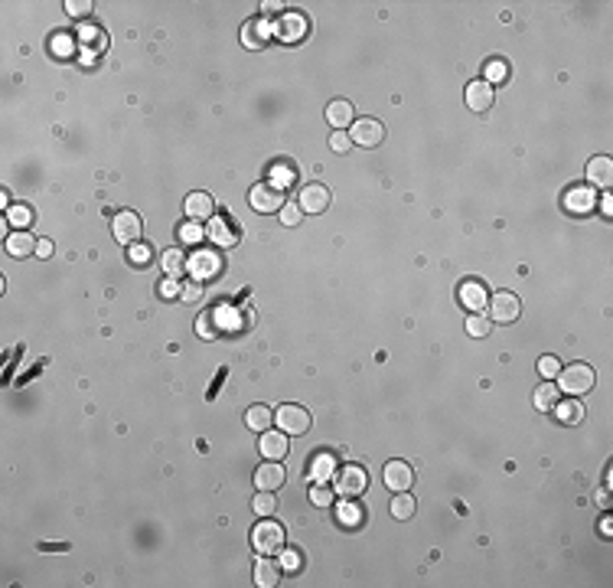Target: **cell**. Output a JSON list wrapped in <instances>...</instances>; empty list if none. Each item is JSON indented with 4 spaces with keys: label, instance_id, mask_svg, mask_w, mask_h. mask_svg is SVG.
<instances>
[{
    "label": "cell",
    "instance_id": "obj_1",
    "mask_svg": "<svg viewBox=\"0 0 613 588\" xmlns=\"http://www.w3.org/2000/svg\"><path fill=\"white\" fill-rule=\"evenodd\" d=\"M558 380V392L565 395H587L597 382V372L590 370L587 363H571V366H561V372L555 376Z\"/></svg>",
    "mask_w": 613,
    "mask_h": 588
},
{
    "label": "cell",
    "instance_id": "obj_2",
    "mask_svg": "<svg viewBox=\"0 0 613 588\" xmlns=\"http://www.w3.org/2000/svg\"><path fill=\"white\" fill-rule=\"evenodd\" d=\"M252 546L258 556H274V552H281L284 546V527L281 523H274L271 517H264L258 523V527L252 529Z\"/></svg>",
    "mask_w": 613,
    "mask_h": 588
},
{
    "label": "cell",
    "instance_id": "obj_3",
    "mask_svg": "<svg viewBox=\"0 0 613 588\" xmlns=\"http://www.w3.org/2000/svg\"><path fill=\"white\" fill-rule=\"evenodd\" d=\"M248 203H252L254 213H264V216H271V213H281L284 209V190H277V186L271 183H258L248 190Z\"/></svg>",
    "mask_w": 613,
    "mask_h": 588
},
{
    "label": "cell",
    "instance_id": "obj_4",
    "mask_svg": "<svg viewBox=\"0 0 613 588\" xmlns=\"http://www.w3.org/2000/svg\"><path fill=\"white\" fill-rule=\"evenodd\" d=\"M330 203H333V196H330V190H326L323 183H306L304 190L297 193V206H300V213H306V216H320V213H326Z\"/></svg>",
    "mask_w": 613,
    "mask_h": 588
},
{
    "label": "cell",
    "instance_id": "obj_5",
    "mask_svg": "<svg viewBox=\"0 0 613 588\" xmlns=\"http://www.w3.org/2000/svg\"><path fill=\"white\" fill-rule=\"evenodd\" d=\"M186 268H190L192 281H209L222 271V258L215 255V252H209V248H200V252H192L186 258Z\"/></svg>",
    "mask_w": 613,
    "mask_h": 588
},
{
    "label": "cell",
    "instance_id": "obj_6",
    "mask_svg": "<svg viewBox=\"0 0 613 588\" xmlns=\"http://www.w3.org/2000/svg\"><path fill=\"white\" fill-rule=\"evenodd\" d=\"M274 422L281 425L284 435H304L306 428H310V412L304 409V405H281V409L274 412Z\"/></svg>",
    "mask_w": 613,
    "mask_h": 588
},
{
    "label": "cell",
    "instance_id": "obj_7",
    "mask_svg": "<svg viewBox=\"0 0 613 588\" xmlns=\"http://www.w3.org/2000/svg\"><path fill=\"white\" fill-rule=\"evenodd\" d=\"M111 233H115V239L121 242V245H138L140 233H144V223H140L138 213L124 209V213H118V216L111 219Z\"/></svg>",
    "mask_w": 613,
    "mask_h": 588
},
{
    "label": "cell",
    "instance_id": "obj_8",
    "mask_svg": "<svg viewBox=\"0 0 613 588\" xmlns=\"http://www.w3.org/2000/svg\"><path fill=\"white\" fill-rule=\"evenodd\" d=\"M486 304H490V318L496 320V324H512V320L519 318V310H522L519 298H515L512 291H496Z\"/></svg>",
    "mask_w": 613,
    "mask_h": 588
},
{
    "label": "cell",
    "instance_id": "obj_9",
    "mask_svg": "<svg viewBox=\"0 0 613 588\" xmlns=\"http://www.w3.org/2000/svg\"><path fill=\"white\" fill-rule=\"evenodd\" d=\"M349 138H353V144H359V147H376L378 141L385 138V124L376 121V118H359V121H353V128H349Z\"/></svg>",
    "mask_w": 613,
    "mask_h": 588
},
{
    "label": "cell",
    "instance_id": "obj_10",
    "mask_svg": "<svg viewBox=\"0 0 613 588\" xmlns=\"http://www.w3.org/2000/svg\"><path fill=\"white\" fill-rule=\"evenodd\" d=\"M366 484H369V477L359 465H346L343 471L336 474V494L339 497H359L362 490H366Z\"/></svg>",
    "mask_w": 613,
    "mask_h": 588
},
{
    "label": "cell",
    "instance_id": "obj_11",
    "mask_svg": "<svg viewBox=\"0 0 613 588\" xmlns=\"http://www.w3.org/2000/svg\"><path fill=\"white\" fill-rule=\"evenodd\" d=\"M183 213H186V219H190V223H196V225H200V223H209V219L215 216V203H212V196H209V193L196 190V193L186 196Z\"/></svg>",
    "mask_w": 613,
    "mask_h": 588
},
{
    "label": "cell",
    "instance_id": "obj_12",
    "mask_svg": "<svg viewBox=\"0 0 613 588\" xmlns=\"http://www.w3.org/2000/svg\"><path fill=\"white\" fill-rule=\"evenodd\" d=\"M382 477H385V487L395 490V494L411 490V484H414V471H411V465H405V461H388Z\"/></svg>",
    "mask_w": 613,
    "mask_h": 588
},
{
    "label": "cell",
    "instance_id": "obj_13",
    "mask_svg": "<svg viewBox=\"0 0 613 588\" xmlns=\"http://www.w3.org/2000/svg\"><path fill=\"white\" fill-rule=\"evenodd\" d=\"M206 239L209 242H215L219 248H232L238 242V233L232 229V223L225 216H212L206 223Z\"/></svg>",
    "mask_w": 613,
    "mask_h": 588
},
{
    "label": "cell",
    "instance_id": "obj_14",
    "mask_svg": "<svg viewBox=\"0 0 613 588\" xmlns=\"http://www.w3.org/2000/svg\"><path fill=\"white\" fill-rule=\"evenodd\" d=\"M594 203H597L594 186H571V190H567V196H565V209H567V213H577V216L590 213V209H594Z\"/></svg>",
    "mask_w": 613,
    "mask_h": 588
},
{
    "label": "cell",
    "instance_id": "obj_15",
    "mask_svg": "<svg viewBox=\"0 0 613 588\" xmlns=\"http://www.w3.org/2000/svg\"><path fill=\"white\" fill-rule=\"evenodd\" d=\"M258 451L264 455V461H284V455H287V435L277 428V432H261V445Z\"/></svg>",
    "mask_w": 613,
    "mask_h": 588
},
{
    "label": "cell",
    "instance_id": "obj_16",
    "mask_svg": "<svg viewBox=\"0 0 613 588\" xmlns=\"http://www.w3.org/2000/svg\"><path fill=\"white\" fill-rule=\"evenodd\" d=\"M284 467H281V461H264V465L254 471V487L258 490H277L284 484Z\"/></svg>",
    "mask_w": 613,
    "mask_h": 588
},
{
    "label": "cell",
    "instance_id": "obj_17",
    "mask_svg": "<svg viewBox=\"0 0 613 588\" xmlns=\"http://www.w3.org/2000/svg\"><path fill=\"white\" fill-rule=\"evenodd\" d=\"M493 86L486 82V78H476V82H470L467 86V105H470V111H490V105H493Z\"/></svg>",
    "mask_w": 613,
    "mask_h": 588
},
{
    "label": "cell",
    "instance_id": "obj_18",
    "mask_svg": "<svg viewBox=\"0 0 613 588\" xmlns=\"http://www.w3.org/2000/svg\"><path fill=\"white\" fill-rule=\"evenodd\" d=\"M486 301H490V294H486V288L480 285V281H463V285H460V304L467 310L480 314V310L486 308Z\"/></svg>",
    "mask_w": 613,
    "mask_h": 588
},
{
    "label": "cell",
    "instance_id": "obj_19",
    "mask_svg": "<svg viewBox=\"0 0 613 588\" xmlns=\"http://www.w3.org/2000/svg\"><path fill=\"white\" fill-rule=\"evenodd\" d=\"M306 33V20L300 14H284L281 24L274 26V36H281L284 43H297V39H304Z\"/></svg>",
    "mask_w": 613,
    "mask_h": 588
},
{
    "label": "cell",
    "instance_id": "obj_20",
    "mask_svg": "<svg viewBox=\"0 0 613 588\" xmlns=\"http://www.w3.org/2000/svg\"><path fill=\"white\" fill-rule=\"evenodd\" d=\"M587 180L594 186H600V190H607V186L613 183V161H610V157H590Z\"/></svg>",
    "mask_w": 613,
    "mask_h": 588
},
{
    "label": "cell",
    "instance_id": "obj_21",
    "mask_svg": "<svg viewBox=\"0 0 613 588\" xmlns=\"http://www.w3.org/2000/svg\"><path fill=\"white\" fill-rule=\"evenodd\" d=\"M326 121L333 124V131H343L346 124L356 121V118H353V105H349V101H343V98L330 101V105H326Z\"/></svg>",
    "mask_w": 613,
    "mask_h": 588
},
{
    "label": "cell",
    "instance_id": "obj_22",
    "mask_svg": "<svg viewBox=\"0 0 613 588\" xmlns=\"http://www.w3.org/2000/svg\"><path fill=\"white\" fill-rule=\"evenodd\" d=\"M277 582H281V565L268 556L258 559V562H254V585L271 588V585H277Z\"/></svg>",
    "mask_w": 613,
    "mask_h": 588
},
{
    "label": "cell",
    "instance_id": "obj_23",
    "mask_svg": "<svg viewBox=\"0 0 613 588\" xmlns=\"http://www.w3.org/2000/svg\"><path fill=\"white\" fill-rule=\"evenodd\" d=\"M36 242H39V239H33L30 233L16 229L14 235H7V252H10L14 258H26V255H33V252H36Z\"/></svg>",
    "mask_w": 613,
    "mask_h": 588
},
{
    "label": "cell",
    "instance_id": "obj_24",
    "mask_svg": "<svg viewBox=\"0 0 613 588\" xmlns=\"http://www.w3.org/2000/svg\"><path fill=\"white\" fill-rule=\"evenodd\" d=\"M333 471H336V461H333L330 451L316 455L314 465H310V477H314V484H326V480H333Z\"/></svg>",
    "mask_w": 613,
    "mask_h": 588
},
{
    "label": "cell",
    "instance_id": "obj_25",
    "mask_svg": "<svg viewBox=\"0 0 613 588\" xmlns=\"http://www.w3.org/2000/svg\"><path fill=\"white\" fill-rule=\"evenodd\" d=\"M558 395H561V392H558V386H555L552 380H545L542 386L535 389V395H532V402H535V409H538V412H552L555 405H558Z\"/></svg>",
    "mask_w": 613,
    "mask_h": 588
},
{
    "label": "cell",
    "instance_id": "obj_26",
    "mask_svg": "<svg viewBox=\"0 0 613 588\" xmlns=\"http://www.w3.org/2000/svg\"><path fill=\"white\" fill-rule=\"evenodd\" d=\"M274 422V415H271L268 405H252V409L245 412V425L252 428V432H268V425Z\"/></svg>",
    "mask_w": 613,
    "mask_h": 588
},
{
    "label": "cell",
    "instance_id": "obj_27",
    "mask_svg": "<svg viewBox=\"0 0 613 588\" xmlns=\"http://www.w3.org/2000/svg\"><path fill=\"white\" fill-rule=\"evenodd\" d=\"M160 262H163V271H167V278H180V275L186 271V255L180 252V248H167Z\"/></svg>",
    "mask_w": 613,
    "mask_h": 588
},
{
    "label": "cell",
    "instance_id": "obj_28",
    "mask_svg": "<svg viewBox=\"0 0 613 588\" xmlns=\"http://www.w3.org/2000/svg\"><path fill=\"white\" fill-rule=\"evenodd\" d=\"M252 510L258 513V517H274L277 510V500H274V490H258L252 500Z\"/></svg>",
    "mask_w": 613,
    "mask_h": 588
},
{
    "label": "cell",
    "instance_id": "obj_29",
    "mask_svg": "<svg viewBox=\"0 0 613 588\" xmlns=\"http://www.w3.org/2000/svg\"><path fill=\"white\" fill-rule=\"evenodd\" d=\"M294 180H297V171H294V167H287V163H274V167H271V186L287 190Z\"/></svg>",
    "mask_w": 613,
    "mask_h": 588
},
{
    "label": "cell",
    "instance_id": "obj_30",
    "mask_svg": "<svg viewBox=\"0 0 613 588\" xmlns=\"http://www.w3.org/2000/svg\"><path fill=\"white\" fill-rule=\"evenodd\" d=\"M552 412L561 418V422H567V425H575V422H581V415H584L581 402H575V399H567V402H558Z\"/></svg>",
    "mask_w": 613,
    "mask_h": 588
},
{
    "label": "cell",
    "instance_id": "obj_31",
    "mask_svg": "<svg viewBox=\"0 0 613 588\" xmlns=\"http://www.w3.org/2000/svg\"><path fill=\"white\" fill-rule=\"evenodd\" d=\"M391 517L395 519H411L414 517V500L408 497V490L395 494V500H391Z\"/></svg>",
    "mask_w": 613,
    "mask_h": 588
},
{
    "label": "cell",
    "instance_id": "obj_32",
    "mask_svg": "<svg viewBox=\"0 0 613 588\" xmlns=\"http://www.w3.org/2000/svg\"><path fill=\"white\" fill-rule=\"evenodd\" d=\"M7 223L16 225V229H26L33 223V209L30 206H10L7 209Z\"/></svg>",
    "mask_w": 613,
    "mask_h": 588
},
{
    "label": "cell",
    "instance_id": "obj_33",
    "mask_svg": "<svg viewBox=\"0 0 613 588\" xmlns=\"http://www.w3.org/2000/svg\"><path fill=\"white\" fill-rule=\"evenodd\" d=\"M467 333H470V337H486V333H490V318H483V314H473V318L467 320Z\"/></svg>",
    "mask_w": 613,
    "mask_h": 588
},
{
    "label": "cell",
    "instance_id": "obj_34",
    "mask_svg": "<svg viewBox=\"0 0 613 588\" xmlns=\"http://www.w3.org/2000/svg\"><path fill=\"white\" fill-rule=\"evenodd\" d=\"M538 372H542V380H555L561 372V363L555 356H542V360H538Z\"/></svg>",
    "mask_w": 613,
    "mask_h": 588
},
{
    "label": "cell",
    "instance_id": "obj_35",
    "mask_svg": "<svg viewBox=\"0 0 613 588\" xmlns=\"http://www.w3.org/2000/svg\"><path fill=\"white\" fill-rule=\"evenodd\" d=\"M310 500H314L316 507H330V503H333V490L326 487V484H314V490H310Z\"/></svg>",
    "mask_w": 613,
    "mask_h": 588
},
{
    "label": "cell",
    "instance_id": "obj_36",
    "mask_svg": "<svg viewBox=\"0 0 613 588\" xmlns=\"http://www.w3.org/2000/svg\"><path fill=\"white\" fill-rule=\"evenodd\" d=\"M66 10H69V16H76V20H85V16L92 14V0H69Z\"/></svg>",
    "mask_w": 613,
    "mask_h": 588
},
{
    "label": "cell",
    "instance_id": "obj_37",
    "mask_svg": "<svg viewBox=\"0 0 613 588\" xmlns=\"http://www.w3.org/2000/svg\"><path fill=\"white\" fill-rule=\"evenodd\" d=\"M330 147L336 151V154H346V151L353 147V138H349V131H333V134H330Z\"/></svg>",
    "mask_w": 613,
    "mask_h": 588
},
{
    "label": "cell",
    "instance_id": "obj_38",
    "mask_svg": "<svg viewBox=\"0 0 613 588\" xmlns=\"http://www.w3.org/2000/svg\"><path fill=\"white\" fill-rule=\"evenodd\" d=\"M300 216H304V213H300L297 203H284V209H281V223L284 225H297Z\"/></svg>",
    "mask_w": 613,
    "mask_h": 588
},
{
    "label": "cell",
    "instance_id": "obj_39",
    "mask_svg": "<svg viewBox=\"0 0 613 588\" xmlns=\"http://www.w3.org/2000/svg\"><path fill=\"white\" fill-rule=\"evenodd\" d=\"M212 314H202L200 320H196V333H200V337H215V333H219V324H212Z\"/></svg>",
    "mask_w": 613,
    "mask_h": 588
},
{
    "label": "cell",
    "instance_id": "obj_40",
    "mask_svg": "<svg viewBox=\"0 0 613 588\" xmlns=\"http://www.w3.org/2000/svg\"><path fill=\"white\" fill-rule=\"evenodd\" d=\"M503 78H506V62H490V66H486V82L496 86V82H503Z\"/></svg>",
    "mask_w": 613,
    "mask_h": 588
},
{
    "label": "cell",
    "instance_id": "obj_41",
    "mask_svg": "<svg viewBox=\"0 0 613 588\" xmlns=\"http://www.w3.org/2000/svg\"><path fill=\"white\" fill-rule=\"evenodd\" d=\"M281 569H287V572H297V569H300V552L297 549H284L281 552Z\"/></svg>",
    "mask_w": 613,
    "mask_h": 588
},
{
    "label": "cell",
    "instance_id": "obj_42",
    "mask_svg": "<svg viewBox=\"0 0 613 588\" xmlns=\"http://www.w3.org/2000/svg\"><path fill=\"white\" fill-rule=\"evenodd\" d=\"M160 294H163V298H177V294H183V285H180L177 278H167L160 285Z\"/></svg>",
    "mask_w": 613,
    "mask_h": 588
},
{
    "label": "cell",
    "instance_id": "obj_43",
    "mask_svg": "<svg viewBox=\"0 0 613 588\" xmlns=\"http://www.w3.org/2000/svg\"><path fill=\"white\" fill-rule=\"evenodd\" d=\"M180 298H183V301H200L202 298V288H200V281H192V285H183V294H180Z\"/></svg>",
    "mask_w": 613,
    "mask_h": 588
},
{
    "label": "cell",
    "instance_id": "obj_44",
    "mask_svg": "<svg viewBox=\"0 0 613 588\" xmlns=\"http://www.w3.org/2000/svg\"><path fill=\"white\" fill-rule=\"evenodd\" d=\"M147 258H150V248L147 245H130V262L134 265H144Z\"/></svg>",
    "mask_w": 613,
    "mask_h": 588
},
{
    "label": "cell",
    "instance_id": "obj_45",
    "mask_svg": "<svg viewBox=\"0 0 613 588\" xmlns=\"http://www.w3.org/2000/svg\"><path fill=\"white\" fill-rule=\"evenodd\" d=\"M339 519H343V523H359V519H362V513L356 510L353 503H346L343 510H339Z\"/></svg>",
    "mask_w": 613,
    "mask_h": 588
},
{
    "label": "cell",
    "instance_id": "obj_46",
    "mask_svg": "<svg viewBox=\"0 0 613 588\" xmlns=\"http://www.w3.org/2000/svg\"><path fill=\"white\" fill-rule=\"evenodd\" d=\"M36 255H39V258H49V255H53V242H49V239H39V242H36Z\"/></svg>",
    "mask_w": 613,
    "mask_h": 588
},
{
    "label": "cell",
    "instance_id": "obj_47",
    "mask_svg": "<svg viewBox=\"0 0 613 588\" xmlns=\"http://www.w3.org/2000/svg\"><path fill=\"white\" fill-rule=\"evenodd\" d=\"M281 7H284V4H274V0H268V4H261V10H264V16H274V14H281Z\"/></svg>",
    "mask_w": 613,
    "mask_h": 588
},
{
    "label": "cell",
    "instance_id": "obj_48",
    "mask_svg": "<svg viewBox=\"0 0 613 588\" xmlns=\"http://www.w3.org/2000/svg\"><path fill=\"white\" fill-rule=\"evenodd\" d=\"M183 235H186V239H200V229H196V223H190V225H186V229H183Z\"/></svg>",
    "mask_w": 613,
    "mask_h": 588
}]
</instances>
